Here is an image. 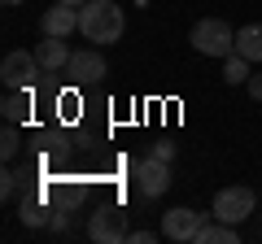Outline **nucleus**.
<instances>
[{
  "label": "nucleus",
  "mask_w": 262,
  "mask_h": 244,
  "mask_svg": "<svg viewBox=\"0 0 262 244\" xmlns=\"http://www.w3.org/2000/svg\"><path fill=\"white\" fill-rule=\"evenodd\" d=\"M122 31H127V13H122L118 0H88L83 9H79V35L92 39L96 48L118 44Z\"/></svg>",
  "instance_id": "nucleus-1"
},
{
  "label": "nucleus",
  "mask_w": 262,
  "mask_h": 244,
  "mask_svg": "<svg viewBox=\"0 0 262 244\" xmlns=\"http://www.w3.org/2000/svg\"><path fill=\"white\" fill-rule=\"evenodd\" d=\"M39 75H44V66H39V57L27 53V48H13L0 61V83L9 87V92H31L39 83Z\"/></svg>",
  "instance_id": "nucleus-2"
},
{
  "label": "nucleus",
  "mask_w": 262,
  "mask_h": 244,
  "mask_svg": "<svg viewBox=\"0 0 262 244\" xmlns=\"http://www.w3.org/2000/svg\"><path fill=\"white\" fill-rule=\"evenodd\" d=\"M192 48L201 57H232L236 53V31L223 18H201L192 27Z\"/></svg>",
  "instance_id": "nucleus-3"
},
{
  "label": "nucleus",
  "mask_w": 262,
  "mask_h": 244,
  "mask_svg": "<svg viewBox=\"0 0 262 244\" xmlns=\"http://www.w3.org/2000/svg\"><path fill=\"white\" fill-rule=\"evenodd\" d=\"M88 235H92L96 244H118L127 240V214H122L118 205H96L92 214H88Z\"/></svg>",
  "instance_id": "nucleus-4"
},
{
  "label": "nucleus",
  "mask_w": 262,
  "mask_h": 244,
  "mask_svg": "<svg viewBox=\"0 0 262 244\" xmlns=\"http://www.w3.org/2000/svg\"><path fill=\"white\" fill-rule=\"evenodd\" d=\"M253 205H258L253 188H223V192L214 197V205H210V214H214L219 223H232V227H241L245 218L253 214Z\"/></svg>",
  "instance_id": "nucleus-5"
},
{
  "label": "nucleus",
  "mask_w": 262,
  "mask_h": 244,
  "mask_svg": "<svg viewBox=\"0 0 262 244\" xmlns=\"http://www.w3.org/2000/svg\"><path fill=\"white\" fill-rule=\"evenodd\" d=\"M131 175H136V188H140V197H166V188H170V161H162V157H144V161H136L131 166Z\"/></svg>",
  "instance_id": "nucleus-6"
},
{
  "label": "nucleus",
  "mask_w": 262,
  "mask_h": 244,
  "mask_svg": "<svg viewBox=\"0 0 262 244\" xmlns=\"http://www.w3.org/2000/svg\"><path fill=\"white\" fill-rule=\"evenodd\" d=\"M206 218H210V214H196V209H188V205L166 209V214H162V235H166V240H175V244H192Z\"/></svg>",
  "instance_id": "nucleus-7"
},
{
  "label": "nucleus",
  "mask_w": 262,
  "mask_h": 244,
  "mask_svg": "<svg viewBox=\"0 0 262 244\" xmlns=\"http://www.w3.org/2000/svg\"><path fill=\"white\" fill-rule=\"evenodd\" d=\"M66 75L75 79V83H96V79L110 75V66H105V57L92 48H79V53H70V66H66Z\"/></svg>",
  "instance_id": "nucleus-8"
},
{
  "label": "nucleus",
  "mask_w": 262,
  "mask_h": 244,
  "mask_svg": "<svg viewBox=\"0 0 262 244\" xmlns=\"http://www.w3.org/2000/svg\"><path fill=\"white\" fill-rule=\"evenodd\" d=\"M35 57H39V66H44V75H61L70 66V44L57 39V35H44L39 48H35Z\"/></svg>",
  "instance_id": "nucleus-9"
},
{
  "label": "nucleus",
  "mask_w": 262,
  "mask_h": 244,
  "mask_svg": "<svg viewBox=\"0 0 262 244\" xmlns=\"http://www.w3.org/2000/svg\"><path fill=\"white\" fill-rule=\"evenodd\" d=\"M39 27H44V35L66 39L70 31H79V9H75V5H61V0H57L53 9H48L44 18H39Z\"/></svg>",
  "instance_id": "nucleus-10"
},
{
  "label": "nucleus",
  "mask_w": 262,
  "mask_h": 244,
  "mask_svg": "<svg viewBox=\"0 0 262 244\" xmlns=\"http://www.w3.org/2000/svg\"><path fill=\"white\" fill-rule=\"evenodd\" d=\"M236 53L245 61H262V22H249V27L236 31Z\"/></svg>",
  "instance_id": "nucleus-11"
},
{
  "label": "nucleus",
  "mask_w": 262,
  "mask_h": 244,
  "mask_svg": "<svg viewBox=\"0 0 262 244\" xmlns=\"http://www.w3.org/2000/svg\"><path fill=\"white\" fill-rule=\"evenodd\" d=\"M192 244H236V227L232 223H219L214 214L201 223V231H196V240Z\"/></svg>",
  "instance_id": "nucleus-12"
},
{
  "label": "nucleus",
  "mask_w": 262,
  "mask_h": 244,
  "mask_svg": "<svg viewBox=\"0 0 262 244\" xmlns=\"http://www.w3.org/2000/svg\"><path fill=\"white\" fill-rule=\"evenodd\" d=\"M0 113H5V122L22 127V122L31 118V92H9V96H5V105H0Z\"/></svg>",
  "instance_id": "nucleus-13"
},
{
  "label": "nucleus",
  "mask_w": 262,
  "mask_h": 244,
  "mask_svg": "<svg viewBox=\"0 0 262 244\" xmlns=\"http://www.w3.org/2000/svg\"><path fill=\"white\" fill-rule=\"evenodd\" d=\"M249 66H253V61H245V57L241 53H232V57H223V83L227 87H236V83H249Z\"/></svg>",
  "instance_id": "nucleus-14"
},
{
  "label": "nucleus",
  "mask_w": 262,
  "mask_h": 244,
  "mask_svg": "<svg viewBox=\"0 0 262 244\" xmlns=\"http://www.w3.org/2000/svg\"><path fill=\"white\" fill-rule=\"evenodd\" d=\"M22 223L27 227H44L48 223V209H44L39 197H22Z\"/></svg>",
  "instance_id": "nucleus-15"
},
{
  "label": "nucleus",
  "mask_w": 262,
  "mask_h": 244,
  "mask_svg": "<svg viewBox=\"0 0 262 244\" xmlns=\"http://www.w3.org/2000/svg\"><path fill=\"white\" fill-rule=\"evenodd\" d=\"M18 149H22L18 127H13V122H5V135H0V157H5V161H13V157H18Z\"/></svg>",
  "instance_id": "nucleus-16"
},
{
  "label": "nucleus",
  "mask_w": 262,
  "mask_h": 244,
  "mask_svg": "<svg viewBox=\"0 0 262 244\" xmlns=\"http://www.w3.org/2000/svg\"><path fill=\"white\" fill-rule=\"evenodd\" d=\"M57 113L75 118V113H79V96H75V92H61V96H57Z\"/></svg>",
  "instance_id": "nucleus-17"
},
{
  "label": "nucleus",
  "mask_w": 262,
  "mask_h": 244,
  "mask_svg": "<svg viewBox=\"0 0 262 244\" xmlns=\"http://www.w3.org/2000/svg\"><path fill=\"white\" fill-rule=\"evenodd\" d=\"M18 183H22L18 170H5V175H0V192H5V197H18Z\"/></svg>",
  "instance_id": "nucleus-18"
},
{
  "label": "nucleus",
  "mask_w": 262,
  "mask_h": 244,
  "mask_svg": "<svg viewBox=\"0 0 262 244\" xmlns=\"http://www.w3.org/2000/svg\"><path fill=\"white\" fill-rule=\"evenodd\" d=\"M153 157H162V161H170V157H175V144H153Z\"/></svg>",
  "instance_id": "nucleus-19"
},
{
  "label": "nucleus",
  "mask_w": 262,
  "mask_h": 244,
  "mask_svg": "<svg viewBox=\"0 0 262 244\" xmlns=\"http://www.w3.org/2000/svg\"><path fill=\"white\" fill-rule=\"evenodd\" d=\"M127 240H136V244H153V240H158V235H153V231H131Z\"/></svg>",
  "instance_id": "nucleus-20"
},
{
  "label": "nucleus",
  "mask_w": 262,
  "mask_h": 244,
  "mask_svg": "<svg viewBox=\"0 0 262 244\" xmlns=\"http://www.w3.org/2000/svg\"><path fill=\"white\" fill-rule=\"evenodd\" d=\"M249 96H253V101H262V75L249 79Z\"/></svg>",
  "instance_id": "nucleus-21"
},
{
  "label": "nucleus",
  "mask_w": 262,
  "mask_h": 244,
  "mask_svg": "<svg viewBox=\"0 0 262 244\" xmlns=\"http://www.w3.org/2000/svg\"><path fill=\"white\" fill-rule=\"evenodd\" d=\"M61 5H75V9H83V5H88V0H61Z\"/></svg>",
  "instance_id": "nucleus-22"
},
{
  "label": "nucleus",
  "mask_w": 262,
  "mask_h": 244,
  "mask_svg": "<svg viewBox=\"0 0 262 244\" xmlns=\"http://www.w3.org/2000/svg\"><path fill=\"white\" fill-rule=\"evenodd\" d=\"M5 5H22V0H5Z\"/></svg>",
  "instance_id": "nucleus-23"
},
{
  "label": "nucleus",
  "mask_w": 262,
  "mask_h": 244,
  "mask_svg": "<svg viewBox=\"0 0 262 244\" xmlns=\"http://www.w3.org/2000/svg\"><path fill=\"white\" fill-rule=\"evenodd\" d=\"M136 5H149V0H136Z\"/></svg>",
  "instance_id": "nucleus-24"
}]
</instances>
